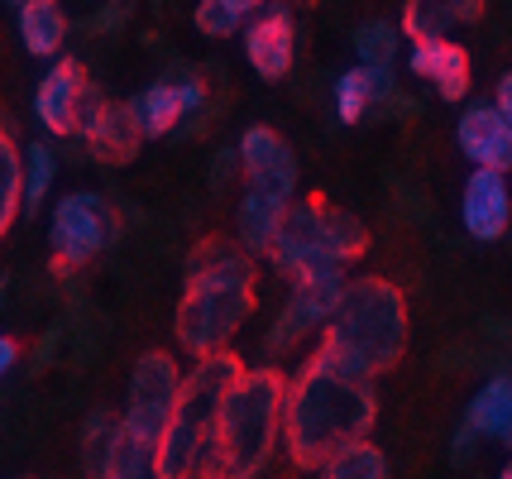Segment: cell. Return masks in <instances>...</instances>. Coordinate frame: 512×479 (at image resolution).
<instances>
[{
  "label": "cell",
  "mask_w": 512,
  "mask_h": 479,
  "mask_svg": "<svg viewBox=\"0 0 512 479\" xmlns=\"http://www.w3.org/2000/svg\"><path fill=\"white\" fill-rule=\"evenodd\" d=\"M379 422L374 374L316 336L307 365L288 374L283 388V451L297 470H321L345 446L369 441Z\"/></svg>",
  "instance_id": "obj_1"
},
{
  "label": "cell",
  "mask_w": 512,
  "mask_h": 479,
  "mask_svg": "<svg viewBox=\"0 0 512 479\" xmlns=\"http://www.w3.org/2000/svg\"><path fill=\"white\" fill-rule=\"evenodd\" d=\"M254 288H259V259L240 250L230 235H206L201 245H192L182 302L173 317V336L182 350L192 360L230 350V341L245 331V321L259 307Z\"/></svg>",
  "instance_id": "obj_2"
},
{
  "label": "cell",
  "mask_w": 512,
  "mask_h": 479,
  "mask_svg": "<svg viewBox=\"0 0 512 479\" xmlns=\"http://www.w3.org/2000/svg\"><path fill=\"white\" fill-rule=\"evenodd\" d=\"M283 388L288 374L273 360L235 374V384L221 398L197 479H264L273 451L283 446Z\"/></svg>",
  "instance_id": "obj_3"
},
{
  "label": "cell",
  "mask_w": 512,
  "mask_h": 479,
  "mask_svg": "<svg viewBox=\"0 0 512 479\" xmlns=\"http://www.w3.org/2000/svg\"><path fill=\"white\" fill-rule=\"evenodd\" d=\"M321 341H331L340 355H350L359 369H369L379 379L407 350V297H402V288L379 274L345 278Z\"/></svg>",
  "instance_id": "obj_4"
},
{
  "label": "cell",
  "mask_w": 512,
  "mask_h": 479,
  "mask_svg": "<svg viewBox=\"0 0 512 479\" xmlns=\"http://www.w3.org/2000/svg\"><path fill=\"white\" fill-rule=\"evenodd\" d=\"M240 360L230 350H216V355H201L192 360V369H182V388L178 403H173V417L158 436L154 446V475L158 479H197L201 475V456H206V441H211V427H216V412H221L225 388L235 384L240 374Z\"/></svg>",
  "instance_id": "obj_5"
},
{
  "label": "cell",
  "mask_w": 512,
  "mask_h": 479,
  "mask_svg": "<svg viewBox=\"0 0 512 479\" xmlns=\"http://www.w3.org/2000/svg\"><path fill=\"white\" fill-rule=\"evenodd\" d=\"M364 250H369V230H364L359 216L340 211V206H326L321 197H307V202L292 197L288 211H283V226H278V240L268 250V264L292 283L302 274L345 269Z\"/></svg>",
  "instance_id": "obj_6"
},
{
  "label": "cell",
  "mask_w": 512,
  "mask_h": 479,
  "mask_svg": "<svg viewBox=\"0 0 512 479\" xmlns=\"http://www.w3.org/2000/svg\"><path fill=\"white\" fill-rule=\"evenodd\" d=\"M115 206L101 192H67L58 197L53 216H48V250L58 269H87L96 254H106V245L115 240Z\"/></svg>",
  "instance_id": "obj_7"
},
{
  "label": "cell",
  "mask_w": 512,
  "mask_h": 479,
  "mask_svg": "<svg viewBox=\"0 0 512 479\" xmlns=\"http://www.w3.org/2000/svg\"><path fill=\"white\" fill-rule=\"evenodd\" d=\"M178 388H182V365L168 350L139 355L130 369V393H125V412H120V432L154 451L163 427H168V417H173Z\"/></svg>",
  "instance_id": "obj_8"
},
{
  "label": "cell",
  "mask_w": 512,
  "mask_h": 479,
  "mask_svg": "<svg viewBox=\"0 0 512 479\" xmlns=\"http://www.w3.org/2000/svg\"><path fill=\"white\" fill-rule=\"evenodd\" d=\"M340 288H345V269H326V274H302L288 283V302L278 307V317L264 336V355L278 360V355H292L302 350L307 336H321L326 321H331L335 302H340Z\"/></svg>",
  "instance_id": "obj_9"
},
{
  "label": "cell",
  "mask_w": 512,
  "mask_h": 479,
  "mask_svg": "<svg viewBox=\"0 0 512 479\" xmlns=\"http://www.w3.org/2000/svg\"><path fill=\"white\" fill-rule=\"evenodd\" d=\"M72 139H82V149L96 163H130L144 144L130 101H106L96 87H87V96H82V115H77Z\"/></svg>",
  "instance_id": "obj_10"
},
{
  "label": "cell",
  "mask_w": 512,
  "mask_h": 479,
  "mask_svg": "<svg viewBox=\"0 0 512 479\" xmlns=\"http://www.w3.org/2000/svg\"><path fill=\"white\" fill-rule=\"evenodd\" d=\"M235 154H240L245 187L268 192V197H283V202L297 197V187H302V168H297L292 144L278 135V130H268V125H249L245 135H240V144H235Z\"/></svg>",
  "instance_id": "obj_11"
},
{
  "label": "cell",
  "mask_w": 512,
  "mask_h": 479,
  "mask_svg": "<svg viewBox=\"0 0 512 479\" xmlns=\"http://www.w3.org/2000/svg\"><path fill=\"white\" fill-rule=\"evenodd\" d=\"M87 72L77 58H53V68L39 77L34 87V120L44 125L53 139L77 135V115H82V96H87Z\"/></svg>",
  "instance_id": "obj_12"
},
{
  "label": "cell",
  "mask_w": 512,
  "mask_h": 479,
  "mask_svg": "<svg viewBox=\"0 0 512 479\" xmlns=\"http://www.w3.org/2000/svg\"><path fill=\"white\" fill-rule=\"evenodd\" d=\"M245 58L249 68L259 72L264 82H283L292 72V58H297V24H292L288 5H268V10H254L245 24Z\"/></svg>",
  "instance_id": "obj_13"
},
{
  "label": "cell",
  "mask_w": 512,
  "mask_h": 479,
  "mask_svg": "<svg viewBox=\"0 0 512 479\" xmlns=\"http://www.w3.org/2000/svg\"><path fill=\"white\" fill-rule=\"evenodd\" d=\"M206 106V82L197 72L192 77H178V82H154L130 101L134 120H139V135L144 139H163L173 135L187 115H197Z\"/></svg>",
  "instance_id": "obj_14"
},
{
  "label": "cell",
  "mask_w": 512,
  "mask_h": 479,
  "mask_svg": "<svg viewBox=\"0 0 512 479\" xmlns=\"http://www.w3.org/2000/svg\"><path fill=\"white\" fill-rule=\"evenodd\" d=\"M512 221V192H508V173H493V168H474L465 178L460 192V226L474 240H503Z\"/></svg>",
  "instance_id": "obj_15"
},
{
  "label": "cell",
  "mask_w": 512,
  "mask_h": 479,
  "mask_svg": "<svg viewBox=\"0 0 512 479\" xmlns=\"http://www.w3.org/2000/svg\"><path fill=\"white\" fill-rule=\"evenodd\" d=\"M455 139H460V154L474 168H493V173H508L512 168V130L503 125V115L493 111V101L465 106L460 125H455Z\"/></svg>",
  "instance_id": "obj_16"
},
{
  "label": "cell",
  "mask_w": 512,
  "mask_h": 479,
  "mask_svg": "<svg viewBox=\"0 0 512 479\" xmlns=\"http://www.w3.org/2000/svg\"><path fill=\"white\" fill-rule=\"evenodd\" d=\"M407 68L422 82H431L441 101H465L469 92V53L455 39H412L407 48Z\"/></svg>",
  "instance_id": "obj_17"
},
{
  "label": "cell",
  "mask_w": 512,
  "mask_h": 479,
  "mask_svg": "<svg viewBox=\"0 0 512 479\" xmlns=\"http://www.w3.org/2000/svg\"><path fill=\"white\" fill-rule=\"evenodd\" d=\"M484 0H407L402 5V34L407 39H450V29L479 24Z\"/></svg>",
  "instance_id": "obj_18"
},
{
  "label": "cell",
  "mask_w": 512,
  "mask_h": 479,
  "mask_svg": "<svg viewBox=\"0 0 512 479\" xmlns=\"http://www.w3.org/2000/svg\"><path fill=\"white\" fill-rule=\"evenodd\" d=\"M283 211H288L283 197H268V192L245 187V197L235 206V245L245 254H254V259H268L273 240H278V226H283Z\"/></svg>",
  "instance_id": "obj_19"
},
{
  "label": "cell",
  "mask_w": 512,
  "mask_h": 479,
  "mask_svg": "<svg viewBox=\"0 0 512 479\" xmlns=\"http://www.w3.org/2000/svg\"><path fill=\"white\" fill-rule=\"evenodd\" d=\"M383 101H393V68L359 63V68L335 77V115H340V125H359Z\"/></svg>",
  "instance_id": "obj_20"
},
{
  "label": "cell",
  "mask_w": 512,
  "mask_h": 479,
  "mask_svg": "<svg viewBox=\"0 0 512 479\" xmlns=\"http://www.w3.org/2000/svg\"><path fill=\"white\" fill-rule=\"evenodd\" d=\"M15 29H20L24 53H34V58H63L67 15L58 0H24V5H15Z\"/></svg>",
  "instance_id": "obj_21"
},
{
  "label": "cell",
  "mask_w": 512,
  "mask_h": 479,
  "mask_svg": "<svg viewBox=\"0 0 512 479\" xmlns=\"http://www.w3.org/2000/svg\"><path fill=\"white\" fill-rule=\"evenodd\" d=\"M465 427H474L479 441L512 446V374H493L489 384L469 398Z\"/></svg>",
  "instance_id": "obj_22"
},
{
  "label": "cell",
  "mask_w": 512,
  "mask_h": 479,
  "mask_svg": "<svg viewBox=\"0 0 512 479\" xmlns=\"http://www.w3.org/2000/svg\"><path fill=\"white\" fill-rule=\"evenodd\" d=\"M24 163V211H39V206L53 197V183H58V149L48 139H29L20 149Z\"/></svg>",
  "instance_id": "obj_23"
},
{
  "label": "cell",
  "mask_w": 512,
  "mask_h": 479,
  "mask_svg": "<svg viewBox=\"0 0 512 479\" xmlns=\"http://www.w3.org/2000/svg\"><path fill=\"white\" fill-rule=\"evenodd\" d=\"M24 216V163L15 135L0 125V240L10 235V226Z\"/></svg>",
  "instance_id": "obj_24"
},
{
  "label": "cell",
  "mask_w": 512,
  "mask_h": 479,
  "mask_svg": "<svg viewBox=\"0 0 512 479\" xmlns=\"http://www.w3.org/2000/svg\"><path fill=\"white\" fill-rule=\"evenodd\" d=\"M316 479H388V460L374 441H355V446H345L340 456H331Z\"/></svg>",
  "instance_id": "obj_25"
},
{
  "label": "cell",
  "mask_w": 512,
  "mask_h": 479,
  "mask_svg": "<svg viewBox=\"0 0 512 479\" xmlns=\"http://www.w3.org/2000/svg\"><path fill=\"white\" fill-rule=\"evenodd\" d=\"M402 48V29L393 20H364L355 29V58L369 68H393Z\"/></svg>",
  "instance_id": "obj_26"
},
{
  "label": "cell",
  "mask_w": 512,
  "mask_h": 479,
  "mask_svg": "<svg viewBox=\"0 0 512 479\" xmlns=\"http://www.w3.org/2000/svg\"><path fill=\"white\" fill-rule=\"evenodd\" d=\"M115 432H120V417L115 412H106V408L87 412V422H82V470H87V479H101V465L111 456Z\"/></svg>",
  "instance_id": "obj_27"
},
{
  "label": "cell",
  "mask_w": 512,
  "mask_h": 479,
  "mask_svg": "<svg viewBox=\"0 0 512 479\" xmlns=\"http://www.w3.org/2000/svg\"><path fill=\"white\" fill-rule=\"evenodd\" d=\"M101 479H158L154 475V451L130 441L125 432H115V446L106 465H101Z\"/></svg>",
  "instance_id": "obj_28"
},
{
  "label": "cell",
  "mask_w": 512,
  "mask_h": 479,
  "mask_svg": "<svg viewBox=\"0 0 512 479\" xmlns=\"http://www.w3.org/2000/svg\"><path fill=\"white\" fill-rule=\"evenodd\" d=\"M192 24H197L206 39H230L235 29H240V15L235 10H225L221 0H197V10H192Z\"/></svg>",
  "instance_id": "obj_29"
},
{
  "label": "cell",
  "mask_w": 512,
  "mask_h": 479,
  "mask_svg": "<svg viewBox=\"0 0 512 479\" xmlns=\"http://www.w3.org/2000/svg\"><path fill=\"white\" fill-rule=\"evenodd\" d=\"M235 173H240V154H235V149H221V154L211 159V187L225 192V187L235 183Z\"/></svg>",
  "instance_id": "obj_30"
},
{
  "label": "cell",
  "mask_w": 512,
  "mask_h": 479,
  "mask_svg": "<svg viewBox=\"0 0 512 479\" xmlns=\"http://www.w3.org/2000/svg\"><path fill=\"white\" fill-rule=\"evenodd\" d=\"M474 451H479V432L460 422V432H455V441H450V465H469Z\"/></svg>",
  "instance_id": "obj_31"
},
{
  "label": "cell",
  "mask_w": 512,
  "mask_h": 479,
  "mask_svg": "<svg viewBox=\"0 0 512 479\" xmlns=\"http://www.w3.org/2000/svg\"><path fill=\"white\" fill-rule=\"evenodd\" d=\"M493 111L503 115V125L512 130V72H503V77H498V92H493Z\"/></svg>",
  "instance_id": "obj_32"
},
{
  "label": "cell",
  "mask_w": 512,
  "mask_h": 479,
  "mask_svg": "<svg viewBox=\"0 0 512 479\" xmlns=\"http://www.w3.org/2000/svg\"><path fill=\"white\" fill-rule=\"evenodd\" d=\"M125 15H130V0H111V5H106V10H101V15L87 24V29H115V24L125 20Z\"/></svg>",
  "instance_id": "obj_33"
},
{
  "label": "cell",
  "mask_w": 512,
  "mask_h": 479,
  "mask_svg": "<svg viewBox=\"0 0 512 479\" xmlns=\"http://www.w3.org/2000/svg\"><path fill=\"white\" fill-rule=\"evenodd\" d=\"M58 341H63V326H48V331H44V345L34 350V365L44 369L48 360H53V350H58Z\"/></svg>",
  "instance_id": "obj_34"
},
{
  "label": "cell",
  "mask_w": 512,
  "mask_h": 479,
  "mask_svg": "<svg viewBox=\"0 0 512 479\" xmlns=\"http://www.w3.org/2000/svg\"><path fill=\"white\" fill-rule=\"evenodd\" d=\"M15 365H20V345L10 341V336H0V379H5Z\"/></svg>",
  "instance_id": "obj_35"
},
{
  "label": "cell",
  "mask_w": 512,
  "mask_h": 479,
  "mask_svg": "<svg viewBox=\"0 0 512 479\" xmlns=\"http://www.w3.org/2000/svg\"><path fill=\"white\" fill-rule=\"evenodd\" d=\"M225 10H235V15H240V20H249V15H254V10H264L268 0H221Z\"/></svg>",
  "instance_id": "obj_36"
},
{
  "label": "cell",
  "mask_w": 512,
  "mask_h": 479,
  "mask_svg": "<svg viewBox=\"0 0 512 479\" xmlns=\"http://www.w3.org/2000/svg\"><path fill=\"white\" fill-rule=\"evenodd\" d=\"M5 302H10V274H0V312H5Z\"/></svg>",
  "instance_id": "obj_37"
},
{
  "label": "cell",
  "mask_w": 512,
  "mask_h": 479,
  "mask_svg": "<svg viewBox=\"0 0 512 479\" xmlns=\"http://www.w3.org/2000/svg\"><path fill=\"white\" fill-rule=\"evenodd\" d=\"M498 479H512V460H508V465H503V475H498Z\"/></svg>",
  "instance_id": "obj_38"
},
{
  "label": "cell",
  "mask_w": 512,
  "mask_h": 479,
  "mask_svg": "<svg viewBox=\"0 0 512 479\" xmlns=\"http://www.w3.org/2000/svg\"><path fill=\"white\" fill-rule=\"evenodd\" d=\"M10 5H24V0H10Z\"/></svg>",
  "instance_id": "obj_39"
}]
</instances>
